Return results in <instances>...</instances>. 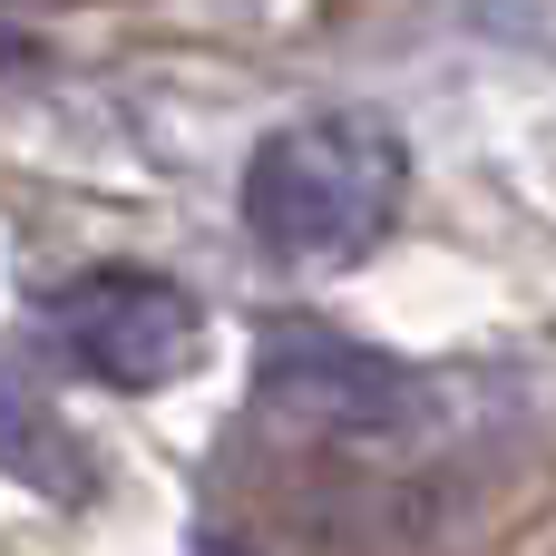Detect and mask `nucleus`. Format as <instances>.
<instances>
[{"instance_id":"1","label":"nucleus","mask_w":556,"mask_h":556,"mask_svg":"<svg viewBox=\"0 0 556 556\" xmlns=\"http://www.w3.org/2000/svg\"><path fill=\"white\" fill-rule=\"evenodd\" d=\"M401 195H410L401 127L371 117V108H323V117H293L254 147L244 235L293 274H342L391 235Z\"/></svg>"},{"instance_id":"2","label":"nucleus","mask_w":556,"mask_h":556,"mask_svg":"<svg viewBox=\"0 0 556 556\" xmlns=\"http://www.w3.org/2000/svg\"><path fill=\"white\" fill-rule=\"evenodd\" d=\"M39 323H49V342H59L88 381H108V391H166V381L195 371V352H205V303H195L186 283H166V274H127V264L78 274L68 293L39 303Z\"/></svg>"},{"instance_id":"3","label":"nucleus","mask_w":556,"mask_h":556,"mask_svg":"<svg viewBox=\"0 0 556 556\" xmlns=\"http://www.w3.org/2000/svg\"><path fill=\"white\" fill-rule=\"evenodd\" d=\"M254 401L293 430H323V440H401L420 410H430V381L401 371L391 352H362L342 332H313V323H283L264 332V362H254Z\"/></svg>"},{"instance_id":"4","label":"nucleus","mask_w":556,"mask_h":556,"mask_svg":"<svg viewBox=\"0 0 556 556\" xmlns=\"http://www.w3.org/2000/svg\"><path fill=\"white\" fill-rule=\"evenodd\" d=\"M0 469L20 479V489H49V498H98V459L78 450V430L20 381V371H0Z\"/></svg>"}]
</instances>
